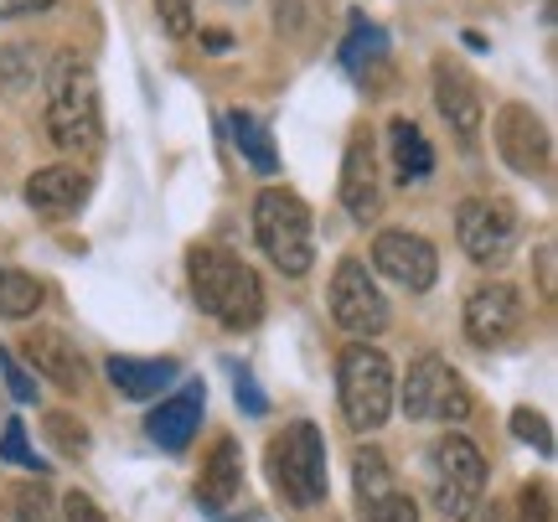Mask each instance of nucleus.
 <instances>
[{
    "label": "nucleus",
    "instance_id": "1",
    "mask_svg": "<svg viewBox=\"0 0 558 522\" xmlns=\"http://www.w3.org/2000/svg\"><path fill=\"white\" fill-rule=\"evenodd\" d=\"M47 135L68 156H94L104 141L99 78L78 52H58L47 68Z\"/></svg>",
    "mask_w": 558,
    "mask_h": 522
},
{
    "label": "nucleus",
    "instance_id": "2",
    "mask_svg": "<svg viewBox=\"0 0 558 522\" xmlns=\"http://www.w3.org/2000/svg\"><path fill=\"white\" fill-rule=\"evenodd\" d=\"M186 275H192V295H197V305L207 311V316H218V321L233 326V331L259 326L264 284H259V275L239 259V254L202 243V248L186 254Z\"/></svg>",
    "mask_w": 558,
    "mask_h": 522
},
{
    "label": "nucleus",
    "instance_id": "3",
    "mask_svg": "<svg viewBox=\"0 0 558 522\" xmlns=\"http://www.w3.org/2000/svg\"><path fill=\"white\" fill-rule=\"evenodd\" d=\"M337 388H341V414L357 435H373L388 424L393 414V362L383 357L378 347H347L337 367Z\"/></svg>",
    "mask_w": 558,
    "mask_h": 522
},
{
    "label": "nucleus",
    "instance_id": "4",
    "mask_svg": "<svg viewBox=\"0 0 558 522\" xmlns=\"http://www.w3.org/2000/svg\"><path fill=\"white\" fill-rule=\"evenodd\" d=\"M269 476L290 507L326 502V440L311 420H295L269 440Z\"/></svg>",
    "mask_w": 558,
    "mask_h": 522
},
{
    "label": "nucleus",
    "instance_id": "5",
    "mask_svg": "<svg viewBox=\"0 0 558 522\" xmlns=\"http://www.w3.org/2000/svg\"><path fill=\"white\" fill-rule=\"evenodd\" d=\"M254 239L269 254V264L284 269V275H305L311 259H316V248H311V207L295 192H284V186L259 192V202H254Z\"/></svg>",
    "mask_w": 558,
    "mask_h": 522
},
{
    "label": "nucleus",
    "instance_id": "6",
    "mask_svg": "<svg viewBox=\"0 0 558 522\" xmlns=\"http://www.w3.org/2000/svg\"><path fill=\"white\" fill-rule=\"evenodd\" d=\"M435 507L445 512L450 522H465L476 518L481 507V491H486V461H481V450L465 435H445L435 445Z\"/></svg>",
    "mask_w": 558,
    "mask_h": 522
},
{
    "label": "nucleus",
    "instance_id": "7",
    "mask_svg": "<svg viewBox=\"0 0 558 522\" xmlns=\"http://www.w3.org/2000/svg\"><path fill=\"white\" fill-rule=\"evenodd\" d=\"M403 414L409 420H471V388L439 352H424L403 383Z\"/></svg>",
    "mask_w": 558,
    "mask_h": 522
},
{
    "label": "nucleus",
    "instance_id": "8",
    "mask_svg": "<svg viewBox=\"0 0 558 522\" xmlns=\"http://www.w3.org/2000/svg\"><path fill=\"white\" fill-rule=\"evenodd\" d=\"M456 239L471 264H501L518 243V207L507 197H471L456 213Z\"/></svg>",
    "mask_w": 558,
    "mask_h": 522
},
{
    "label": "nucleus",
    "instance_id": "9",
    "mask_svg": "<svg viewBox=\"0 0 558 522\" xmlns=\"http://www.w3.org/2000/svg\"><path fill=\"white\" fill-rule=\"evenodd\" d=\"M331 316L352 337H383L388 331V301H383V290L373 284L362 259L337 264V275H331Z\"/></svg>",
    "mask_w": 558,
    "mask_h": 522
},
{
    "label": "nucleus",
    "instance_id": "10",
    "mask_svg": "<svg viewBox=\"0 0 558 522\" xmlns=\"http://www.w3.org/2000/svg\"><path fill=\"white\" fill-rule=\"evenodd\" d=\"M522 331V295L518 284H476L465 295V342L481 352H497Z\"/></svg>",
    "mask_w": 558,
    "mask_h": 522
},
{
    "label": "nucleus",
    "instance_id": "11",
    "mask_svg": "<svg viewBox=\"0 0 558 522\" xmlns=\"http://www.w3.org/2000/svg\"><path fill=\"white\" fill-rule=\"evenodd\" d=\"M497 156L518 177H548L554 141H548V124L527 104H501L497 109Z\"/></svg>",
    "mask_w": 558,
    "mask_h": 522
},
{
    "label": "nucleus",
    "instance_id": "12",
    "mask_svg": "<svg viewBox=\"0 0 558 522\" xmlns=\"http://www.w3.org/2000/svg\"><path fill=\"white\" fill-rule=\"evenodd\" d=\"M373 264H378V269L393 284L414 290V295H424V290L435 284V275H439L435 243L418 239V233H403V228H388V233H378V243H373Z\"/></svg>",
    "mask_w": 558,
    "mask_h": 522
},
{
    "label": "nucleus",
    "instance_id": "13",
    "mask_svg": "<svg viewBox=\"0 0 558 522\" xmlns=\"http://www.w3.org/2000/svg\"><path fill=\"white\" fill-rule=\"evenodd\" d=\"M21 357L32 362L52 388H62V393L83 388V352L73 347V337H62L58 326H32L21 337Z\"/></svg>",
    "mask_w": 558,
    "mask_h": 522
},
{
    "label": "nucleus",
    "instance_id": "14",
    "mask_svg": "<svg viewBox=\"0 0 558 522\" xmlns=\"http://www.w3.org/2000/svg\"><path fill=\"white\" fill-rule=\"evenodd\" d=\"M94 192V177L83 171V166H47L37 177L26 181V202H32V213L37 218H73L83 213V202Z\"/></svg>",
    "mask_w": 558,
    "mask_h": 522
},
{
    "label": "nucleus",
    "instance_id": "15",
    "mask_svg": "<svg viewBox=\"0 0 558 522\" xmlns=\"http://www.w3.org/2000/svg\"><path fill=\"white\" fill-rule=\"evenodd\" d=\"M435 104L439 114H445V124L456 130L460 145H476L481 135V99H476V83H471V73L465 68H456V62H435Z\"/></svg>",
    "mask_w": 558,
    "mask_h": 522
},
{
    "label": "nucleus",
    "instance_id": "16",
    "mask_svg": "<svg viewBox=\"0 0 558 522\" xmlns=\"http://www.w3.org/2000/svg\"><path fill=\"white\" fill-rule=\"evenodd\" d=\"M202 409H207V393H202V383H186L177 399H160V409H150V420H145V435H150L160 450L181 456V450L192 445V435H197Z\"/></svg>",
    "mask_w": 558,
    "mask_h": 522
},
{
    "label": "nucleus",
    "instance_id": "17",
    "mask_svg": "<svg viewBox=\"0 0 558 522\" xmlns=\"http://www.w3.org/2000/svg\"><path fill=\"white\" fill-rule=\"evenodd\" d=\"M243 497V456L233 435H218V445L207 450V461L197 471V502L207 512H222Z\"/></svg>",
    "mask_w": 558,
    "mask_h": 522
},
{
    "label": "nucleus",
    "instance_id": "18",
    "mask_svg": "<svg viewBox=\"0 0 558 522\" xmlns=\"http://www.w3.org/2000/svg\"><path fill=\"white\" fill-rule=\"evenodd\" d=\"M341 202L357 222L378 218V156H373V135H352L347 141V161H341Z\"/></svg>",
    "mask_w": 558,
    "mask_h": 522
},
{
    "label": "nucleus",
    "instance_id": "19",
    "mask_svg": "<svg viewBox=\"0 0 558 522\" xmlns=\"http://www.w3.org/2000/svg\"><path fill=\"white\" fill-rule=\"evenodd\" d=\"M104 367H109V383L120 388L124 399H156L160 388L177 378V362L171 357H120L114 352Z\"/></svg>",
    "mask_w": 558,
    "mask_h": 522
},
{
    "label": "nucleus",
    "instance_id": "20",
    "mask_svg": "<svg viewBox=\"0 0 558 522\" xmlns=\"http://www.w3.org/2000/svg\"><path fill=\"white\" fill-rule=\"evenodd\" d=\"M388 156H393V171L399 181H418L435 171V145L424 141V130L414 120H393L388 124Z\"/></svg>",
    "mask_w": 558,
    "mask_h": 522
},
{
    "label": "nucleus",
    "instance_id": "21",
    "mask_svg": "<svg viewBox=\"0 0 558 522\" xmlns=\"http://www.w3.org/2000/svg\"><path fill=\"white\" fill-rule=\"evenodd\" d=\"M228 130H233V145L243 150V161L254 166L259 177H275V171H279V150H275L269 124H264L259 114H248V109H228Z\"/></svg>",
    "mask_w": 558,
    "mask_h": 522
},
{
    "label": "nucleus",
    "instance_id": "22",
    "mask_svg": "<svg viewBox=\"0 0 558 522\" xmlns=\"http://www.w3.org/2000/svg\"><path fill=\"white\" fill-rule=\"evenodd\" d=\"M41 295H47V290H41L37 275H26V269H0V316L26 321V316H37Z\"/></svg>",
    "mask_w": 558,
    "mask_h": 522
},
{
    "label": "nucleus",
    "instance_id": "23",
    "mask_svg": "<svg viewBox=\"0 0 558 522\" xmlns=\"http://www.w3.org/2000/svg\"><path fill=\"white\" fill-rule=\"evenodd\" d=\"M383 52H388V37L367 16H352V37L341 41V68L347 73H367L373 62H383Z\"/></svg>",
    "mask_w": 558,
    "mask_h": 522
},
{
    "label": "nucleus",
    "instance_id": "24",
    "mask_svg": "<svg viewBox=\"0 0 558 522\" xmlns=\"http://www.w3.org/2000/svg\"><path fill=\"white\" fill-rule=\"evenodd\" d=\"M352 482H357V502H378L388 491H399V476L393 465L383 461V450H357V465H352Z\"/></svg>",
    "mask_w": 558,
    "mask_h": 522
},
{
    "label": "nucleus",
    "instance_id": "25",
    "mask_svg": "<svg viewBox=\"0 0 558 522\" xmlns=\"http://www.w3.org/2000/svg\"><path fill=\"white\" fill-rule=\"evenodd\" d=\"M41 429H47V445H52V450L73 456V461H83V456H88V429H83L68 409H52V414L41 420Z\"/></svg>",
    "mask_w": 558,
    "mask_h": 522
},
{
    "label": "nucleus",
    "instance_id": "26",
    "mask_svg": "<svg viewBox=\"0 0 558 522\" xmlns=\"http://www.w3.org/2000/svg\"><path fill=\"white\" fill-rule=\"evenodd\" d=\"M512 435L522 445H533L538 456H554V429H548V420L538 409H512Z\"/></svg>",
    "mask_w": 558,
    "mask_h": 522
},
{
    "label": "nucleus",
    "instance_id": "27",
    "mask_svg": "<svg viewBox=\"0 0 558 522\" xmlns=\"http://www.w3.org/2000/svg\"><path fill=\"white\" fill-rule=\"evenodd\" d=\"M362 522H418V507H414V497L388 491V497H378V502L362 507Z\"/></svg>",
    "mask_w": 558,
    "mask_h": 522
},
{
    "label": "nucleus",
    "instance_id": "28",
    "mask_svg": "<svg viewBox=\"0 0 558 522\" xmlns=\"http://www.w3.org/2000/svg\"><path fill=\"white\" fill-rule=\"evenodd\" d=\"M16 522H58L52 491H47V486H21L16 491Z\"/></svg>",
    "mask_w": 558,
    "mask_h": 522
},
{
    "label": "nucleus",
    "instance_id": "29",
    "mask_svg": "<svg viewBox=\"0 0 558 522\" xmlns=\"http://www.w3.org/2000/svg\"><path fill=\"white\" fill-rule=\"evenodd\" d=\"M0 456H5L11 465H26V471H47V465L37 461V450L26 445V429H21V420L5 424V435H0Z\"/></svg>",
    "mask_w": 558,
    "mask_h": 522
},
{
    "label": "nucleus",
    "instance_id": "30",
    "mask_svg": "<svg viewBox=\"0 0 558 522\" xmlns=\"http://www.w3.org/2000/svg\"><path fill=\"white\" fill-rule=\"evenodd\" d=\"M0 373H5V388H11V399H21V403L37 399V378H32V373L21 367L11 347H0Z\"/></svg>",
    "mask_w": 558,
    "mask_h": 522
},
{
    "label": "nucleus",
    "instance_id": "31",
    "mask_svg": "<svg viewBox=\"0 0 558 522\" xmlns=\"http://www.w3.org/2000/svg\"><path fill=\"white\" fill-rule=\"evenodd\" d=\"M522 522H554V491H548V482L522 486Z\"/></svg>",
    "mask_w": 558,
    "mask_h": 522
},
{
    "label": "nucleus",
    "instance_id": "32",
    "mask_svg": "<svg viewBox=\"0 0 558 522\" xmlns=\"http://www.w3.org/2000/svg\"><path fill=\"white\" fill-rule=\"evenodd\" d=\"M233 399L243 403V414H264V409H269V399H264V388L254 383L248 367H233Z\"/></svg>",
    "mask_w": 558,
    "mask_h": 522
},
{
    "label": "nucleus",
    "instance_id": "33",
    "mask_svg": "<svg viewBox=\"0 0 558 522\" xmlns=\"http://www.w3.org/2000/svg\"><path fill=\"white\" fill-rule=\"evenodd\" d=\"M26 62H32V52H26V47L0 52V83H5L11 94H21V83H26V78H37V73H26Z\"/></svg>",
    "mask_w": 558,
    "mask_h": 522
},
{
    "label": "nucleus",
    "instance_id": "34",
    "mask_svg": "<svg viewBox=\"0 0 558 522\" xmlns=\"http://www.w3.org/2000/svg\"><path fill=\"white\" fill-rule=\"evenodd\" d=\"M156 11L171 37H192V0H156Z\"/></svg>",
    "mask_w": 558,
    "mask_h": 522
},
{
    "label": "nucleus",
    "instance_id": "35",
    "mask_svg": "<svg viewBox=\"0 0 558 522\" xmlns=\"http://www.w3.org/2000/svg\"><path fill=\"white\" fill-rule=\"evenodd\" d=\"M62 522H104V512L94 507V497H83V491H68V502H62Z\"/></svg>",
    "mask_w": 558,
    "mask_h": 522
},
{
    "label": "nucleus",
    "instance_id": "36",
    "mask_svg": "<svg viewBox=\"0 0 558 522\" xmlns=\"http://www.w3.org/2000/svg\"><path fill=\"white\" fill-rule=\"evenodd\" d=\"M52 0H0V16H37Z\"/></svg>",
    "mask_w": 558,
    "mask_h": 522
},
{
    "label": "nucleus",
    "instance_id": "37",
    "mask_svg": "<svg viewBox=\"0 0 558 522\" xmlns=\"http://www.w3.org/2000/svg\"><path fill=\"white\" fill-rule=\"evenodd\" d=\"M202 41H207L213 52H228V32H202Z\"/></svg>",
    "mask_w": 558,
    "mask_h": 522
},
{
    "label": "nucleus",
    "instance_id": "38",
    "mask_svg": "<svg viewBox=\"0 0 558 522\" xmlns=\"http://www.w3.org/2000/svg\"><path fill=\"white\" fill-rule=\"evenodd\" d=\"M481 522H507V512H501V507H492V512H486Z\"/></svg>",
    "mask_w": 558,
    "mask_h": 522
},
{
    "label": "nucleus",
    "instance_id": "39",
    "mask_svg": "<svg viewBox=\"0 0 558 522\" xmlns=\"http://www.w3.org/2000/svg\"><path fill=\"white\" fill-rule=\"evenodd\" d=\"M233 5H239V0H233Z\"/></svg>",
    "mask_w": 558,
    "mask_h": 522
}]
</instances>
